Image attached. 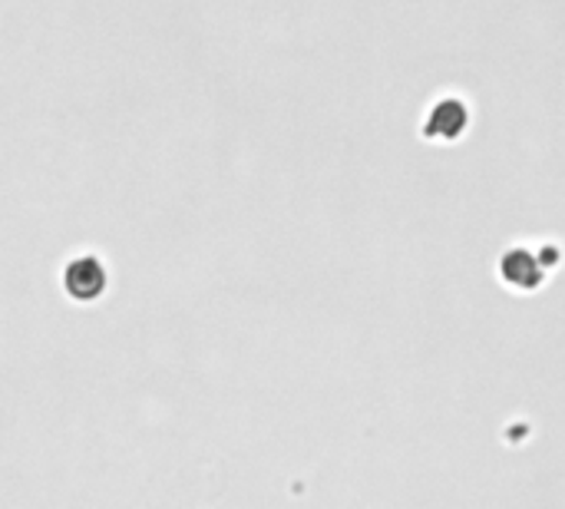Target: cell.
Masks as SVG:
<instances>
[{"instance_id":"6da1fadb","label":"cell","mask_w":565,"mask_h":509,"mask_svg":"<svg viewBox=\"0 0 565 509\" xmlns=\"http://www.w3.org/2000/svg\"><path fill=\"white\" fill-rule=\"evenodd\" d=\"M63 291L70 301H96L106 291V265L93 255H79L63 268Z\"/></svg>"},{"instance_id":"7a4b0ae2","label":"cell","mask_w":565,"mask_h":509,"mask_svg":"<svg viewBox=\"0 0 565 509\" xmlns=\"http://www.w3.org/2000/svg\"><path fill=\"white\" fill-rule=\"evenodd\" d=\"M550 275V265L543 262L540 252H530L523 245L510 248L503 258H500V278L516 288V291H536Z\"/></svg>"},{"instance_id":"3957f363","label":"cell","mask_w":565,"mask_h":509,"mask_svg":"<svg viewBox=\"0 0 565 509\" xmlns=\"http://www.w3.org/2000/svg\"><path fill=\"white\" fill-rule=\"evenodd\" d=\"M470 126V109L463 99L457 96H447V99H437L424 119V136L434 139V142H454L467 132Z\"/></svg>"}]
</instances>
